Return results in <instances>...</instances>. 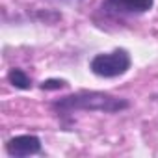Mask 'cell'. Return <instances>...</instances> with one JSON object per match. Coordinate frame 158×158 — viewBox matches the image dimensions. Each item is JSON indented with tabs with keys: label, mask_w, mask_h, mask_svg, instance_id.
<instances>
[{
	"label": "cell",
	"mask_w": 158,
	"mask_h": 158,
	"mask_svg": "<svg viewBox=\"0 0 158 158\" xmlns=\"http://www.w3.org/2000/svg\"><path fill=\"white\" fill-rule=\"evenodd\" d=\"M130 67H132V58H130L128 50H125V48H115L112 52L95 54L89 61V71L101 78L123 76L130 71Z\"/></svg>",
	"instance_id": "2"
},
{
	"label": "cell",
	"mask_w": 158,
	"mask_h": 158,
	"mask_svg": "<svg viewBox=\"0 0 158 158\" xmlns=\"http://www.w3.org/2000/svg\"><path fill=\"white\" fill-rule=\"evenodd\" d=\"M41 139L35 134H19L6 141V152L13 158H24L41 152Z\"/></svg>",
	"instance_id": "4"
},
{
	"label": "cell",
	"mask_w": 158,
	"mask_h": 158,
	"mask_svg": "<svg viewBox=\"0 0 158 158\" xmlns=\"http://www.w3.org/2000/svg\"><path fill=\"white\" fill-rule=\"evenodd\" d=\"M8 82H10L13 88L23 89V91L32 89V78L26 74L24 69H19V67L10 69V73H8Z\"/></svg>",
	"instance_id": "5"
},
{
	"label": "cell",
	"mask_w": 158,
	"mask_h": 158,
	"mask_svg": "<svg viewBox=\"0 0 158 158\" xmlns=\"http://www.w3.org/2000/svg\"><path fill=\"white\" fill-rule=\"evenodd\" d=\"M65 86H67V82L65 80H60V78H48V80H43L39 84V88L43 91H58V89H61Z\"/></svg>",
	"instance_id": "6"
},
{
	"label": "cell",
	"mask_w": 158,
	"mask_h": 158,
	"mask_svg": "<svg viewBox=\"0 0 158 158\" xmlns=\"http://www.w3.org/2000/svg\"><path fill=\"white\" fill-rule=\"evenodd\" d=\"M154 0H104L101 10L108 15L125 17V15H143L151 11Z\"/></svg>",
	"instance_id": "3"
},
{
	"label": "cell",
	"mask_w": 158,
	"mask_h": 158,
	"mask_svg": "<svg viewBox=\"0 0 158 158\" xmlns=\"http://www.w3.org/2000/svg\"><path fill=\"white\" fill-rule=\"evenodd\" d=\"M52 112L58 115L60 121L69 123L71 115L76 112H104V114H117L130 108V102L123 97H115L104 91H76L65 95L50 104Z\"/></svg>",
	"instance_id": "1"
}]
</instances>
